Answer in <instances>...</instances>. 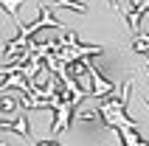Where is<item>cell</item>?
Instances as JSON below:
<instances>
[{"instance_id":"4","label":"cell","mask_w":149,"mask_h":146,"mask_svg":"<svg viewBox=\"0 0 149 146\" xmlns=\"http://www.w3.org/2000/svg\"><path fill=\"white\" fill-rule=\"evenodd\" d=\"M143 98H146V104H149V93H146V96H143Z\"/></svg>"},{"instance_id":"1","label":"cell","mask_w":149,"mask_h":146,"mask_svg":"<svg viewBox=\"0 0 149 146\" xmlns=\"http://www.w3.org/2000/svg\"><path fill=\"white\" fill-rule=\"evenodd\" d=\"M101 45H79L76 42V34L68 31V37H62L59 40V51H54V56H56V62L62 67H70L73 62H82V59H90L96 56V54H101Z\"/></svg>"},{"instance_id":"2","label":"cell","mask_w":149,"mask_h":146,"mask_svg":"<svg viewBox=\"0 0 149 146\" xmlns=\"http://www.w3.org/2000/svg\"><path fill=\"white\" fill-rule=\"evenodd\" d=\"M20 3H23V0H0V6L14 17V23L20 25V31H23V23H20Z\"/></svg>"},{"instance_id":"3","label":"cell","mask_w":149,"mask_h":146,"mask_svg":"<svg viewBox=\"0 0 149 146\" xmlns=\"http://www.w3.org/2000/svg\"><path fill=\"white\" fill-rule=\"evenodd\" d=\"M51 6V11H54V8H76V11H87V6H84V3H79V0H54V3H48Z\"/></svg>"}]
</instances>
